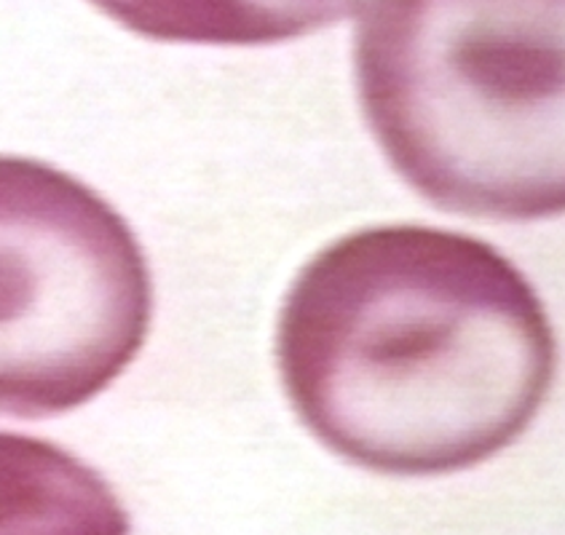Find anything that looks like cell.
Instances as JSON below:
<instances>
[{
	"label": "cell",
	"mask_w": 565,
	"mask_h": 535,
	"mask_svg": "<svg viewBox=\"0 0 565 535\" xmlns=\"http://www.w3.org/2000/svg\"><path fill=\"white\" fill-rule=\"evenodd\" d=\"M153 281L129 223L86 182L0 156V415L86 405L135 362Z\"/></svg>",
	"instance_id": "cell-3"
},
{
	"label": "cell",
	"mask_w": 565,
	"mask_h": 535,
	"mask_svg": "<svg viewBox=\"0 0 565 535\" xmlns=\"http://www.w3.org/2000/svg\"><path fill=\"white\" fill-rule=\"evenodd\" d=\"M354 71L381 150L437 210L565 214V0H367Z\"/></svg>",
	"instance_id": "cell-2"
},
{
	"label": "cell",
	"mask_w": 565,
	"mask_h": 535,
	"mask_svg": "<svg viewBox=\"0 0 565 535\" xmlns=\"http://www.w3.org/2000/svg\"><path fill=\"white\" fill-rule=\"evenodd\" d=\"M129 531V514L97 469L60 445L0 431V535Z\"/></svg>",
	"instance_id": "cell-4"
},
{
	"label": "cell",
	"mask_w": 565,
	"mask_h": 535,
	"mask_svg": "<svg viewBox=\"0 0 565 535\" xmlns=\"http://www.w3.org/2000/svg\"><path fill=\"white\" fill-rule=\"evenodd\" d=\"M137 35L204 46H271L332 28L360 0H92Z\"/></svg>",
	"instance_id": "cell-5"
},
{
	"label": "cell",
	"mask_w": 565,
	"mask_h": 535,
	"mask_svg": "<svg viewBox=\"0 0 565 535\" xmlns=\"http://www.w3.org/2000/svg\"><path fill=\"white\" fill-rule=\"evenodd\" d=\"M276 364L292 410L335 456L437 477L488 461L531 426L557 343L536 289L491 244L388 225L300 268Z\"/></svg>",
	"instance_id": "cell-1"
}]
</instances>
